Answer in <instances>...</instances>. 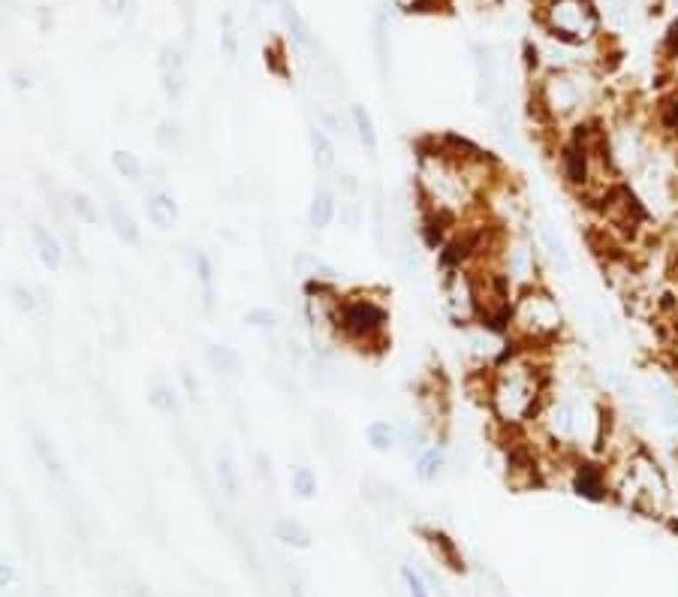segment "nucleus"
Returning a JSON list of instances; mask_svg holds the SVG:
<instances>
[{
    "instance_id": "1",
    "label": "nucleus",
    "mask_w": 678,
    "mask_h": 597,
    "mask_svg": "<svg viewBox=\"0 0 678 597\" xmlns=\"http://www.w3.org/2000/svg\"><path fill=\"white\" fill-rule=\"evenodd\" d=\"M552 386V351L519 347L504 356L482 380V405L497 434L531 429Z\"/></svg>"
},
{
    "instance_id": "2",
    "label": "nucleus",
    "mask_w": 678,
    "mask_h": 597,
    "mask_svg": "<svg viewBox=\"0 0 678 597\" xmlns=\"http://www.w3.org/2000/svg\"><path fill=\"white\" fill-rule=\"evenodd\" d=\"M600 106V79L588 67L545 69L531 91V112L540 130L558 136L582 121H594Z\"/></svg>"
},
{
    "instance_id": "3",
    "label": "nucleus",
    "mask_w": 678,
    "mask_h": 597,
    "mask_svg": "<svg viewBox=\"0 0 678 597\" xmlns=\"http://www.w3.org/2000/svg\"><path fill=\"white\" fill-rule=\"evenodd\" d=\"M603 468L609 477V498L615 504L658 522L673 513V483L666 477V468L645 444L630 449L621 459L603 462Z\"/></svg>"
},
{
    "instance_id": "4",
    "label": "nucleus",
    "mask_w": 678,
    "mask_h": 597,
    "mask_svg": "<svg viewBox=\"0 0 678 597\" xmlns=\"http://www.w3.org/2000/svg\"><path fill=\"white\" fill-rule=\"evenodd\" d=\"M506 332L513 344L534 351H555L567 332V311L545 284L528 286L513 296Z\"/></svg>"
},
{
    "instance_id": "5",
    "label": "nucleus",
    "mask_w": 678,
    "mask_h": 597,
    "mask_svg": "<svg viewBox=\"0 0 678 597\" xmlns=\"http://www.w3.org/2000/svg\"><path fill=\"white\" fill-rule=\"evenodd\" d=\"M389 305L380 290H344L335 311V338L338 344L353 347L359 353L377 356L386 351L389 341Z\"/></svg>"
},
{
    "instance_id": "6",
    "label": "nucleus",
    "mask_w": 678,
    "mask_h": 597,
    "mask_svg": "<svg viewBox=\"0 0 678 597\" xmlns=\"http://www.w3.org/2000/svg\"><path fill=\"white\" fill-rule=\"evenodd\" d=\"M495 269L506 278L513 293L528 290V286L543 284V251L537 245L534 232L521 230H504L492 254Z\"/></svg>"
},
{
    "instance_id": "7",
    "label": "nucleus",
    "mask_w": 678,
    "mask_h": 597,
    "mask_svg": "<svg viewBox=\"0 0 678 597\" xmlns=\"http://www.w3.org/2000/svg\"><path fill=\"white\" fill-rule=\"evenodd\" d=\"M540 19L558 43L591 45L600 36V12L594 0H543Z\"/></svg>"
},
{
    "instance_id": "8",
    "label": "nucleus",
    "mask_w": 678,
    "mask_h": 597,
    "mask_svg": "<svg viewBox=\"0 0 678 597\" xmlns=\"http://www.w3.org/2000/svg\"><path fill=\"white\" fill-rule=\"evenodd\" d=\"M440 305L452 326L467 329L480 323V290H477V271L471 266H456L440 271Z\"/></svg>"
},
{
    "instance_id": "9",
    "label": "nucleus",
    "mask_w": 678,
    "mask_h": 597,
    "mask_svg": "<svg viewBox=\"0 0 678 597\" xmlns=\"http://www.w3.org/2000/svg\"><path fill=\"white\" fill-rule=\"evenodd\" d=\"M606 149H609L615 173L621 178L636 175L654 157L651 130H645L636 121H618L612 130H606Z\"/></svg>"
},
{
    "instance_id": "10",
    "label": "nucleus",
    "mask_w": 678,
    "mask_h": 597,
    "mask_svg": "<svg viewBox=\"0 0 678 597\" xmlns=\"http://www.w3.org/2000/svg\"><path fill=\"white\" fill-rule=\"evenodd\" d=\"M645 401L651 416H658L660 429L678 434V377L673 371L651 368L645 375Z\"/></svg>"
},
{
    "instance_id": "11",
    "label": "nucleus",
    "mask_w": 678,
    "mask_h": 597,
    "mask_svg": "<svg viewBox=\"0 0 678 597\" xmlns=\"http://www.w3.org/2000/svg\"><path fill=\"white\" fill-rule=\"evenodd\" d=\"M534 238H537V245H540V251H543V260H549L552 269H555L564 281H570L573 278V257H570V251H567V242L561 238L558 227L549 221V217H537L534 221Z\"/></svg>"
},
{
    "instance_id": "12",
    "label": "nucleus",
    "mask_w": 678,
    "mask_h": 597,
    "mask_svg": "<svg viewBox=\"0 0 678 597\" xmlns=\"http://www.w3.org/2000/svg\"><path fill=\"white\" fill-rule=\"evenodd\" d=\"M449 449L443 440H432L428 447L419 449L416 456H413V477L419 480L423 486H434L438 480L447 477L449 471Z\"/></svg>"
},
{
    "instance_id": "13",
    "label": "nucleus",
    "mask_w": 678,
    "mask_h": 597,
    "mask_svg": "<svg viewBox=\"0 0 678 597\" xmlns=\"http://www.w3.org/2000/svg\"><path fill=\"white\" fill-rule=\"evenodd\" d=\"M290 269L295 281L302 284H341V271L314 251H295Z\"/></svg>"
},
{
    "instance_id": "14",
    "label": "nucleus",
    "mask_w": 678,
    "mask_h": 597,
    "mask_svg": "<svg viewBox=\"0 0 678 597\" xmlns=\"http://www.w3.org/2000/svg\"><path fill=\"white\" fill-rule=\"evenodd\" d=\"M160 85H163V94L166 100L178 103L187 88V69H184V54L178 45H163L160 49Z\"/></svg>"
},
{
    "instance_id": "15",
    "label": "nucleus",
    "mask_w": 678,
    "mask_h": 597,
    "mask_svg": "<svg viewBox=\"0 0 678 597\" xmlns=\"http://www.w3.org/2000/svg\"><path fill=\"white\" fill-rule=\"evenodd\" d=\"M338 190H335L332 182H319L314 188V197H311V206H308V227L314 232H326L338 221Z\"/></svg>"
},
{
    "instance_id": "16",
    "label": "nucleus",
    "mask_w": 678,
    "mask_h": 597,
    "mask_svg": "<svg viewBox=\"0 0 678 597\" xmlns=\"http://www.w3.org/2000/svg\"><path fill=\"white\" fill-rule=\"evenodd\" d=\"M190 266H193V275H197V284H199L202 311L208 317H214L217 314V266H214L212 254L197 247L190 257Z\"/></svg>"
},
{
    "instance_id": "17",
    "label": "nucleus",
    "mask_w": 678,
    "mask_h": 597,
    "mask_svg": "<svg viewBox=\"0 0 678 597\" xmlns=\"http://www.w3.org/2000/svg\"><path fill=\"white\" fill-rule=\"evenodd\" d=\"M30 238H34V251L40 262L49 271H61L67 262V245L61 242V236L54 230H49L45 223H30Z\"/></svg>"
},
{
    "instance_id": "18",
    "label": "nucleus",
    "mask_w": 678,
    "mask_h": 597,
    "mask_svg": "<svg viewBox=\"0 0 678 597\" xmlns=\"http://www.w3.org/2000/svg\"><path fill=\"white\" fill-rule=\"evenodd\" d=\"M145 214H148V221H151V227H157L160 232L175 230L178 217H182L175 197L169 190H163V188H154V190L145 193Z\"/></svg>"
},
{
    "instance_id": "19",
    "label": "nucleus",
    "mask_w": 678,
    "mask_h": 597,
    "mask_svg": "<svg viewBox=\"0 0 678 597\" xmlns=\"http://www.w3.org/2000/svg\"><path fill=\"white\" fill-rule=\"evenodd\" d=\"M278 6H280V19H284L287 30H290V40L295 45V52L299 54H317L319 40L314 36V30H311L308 21L302 19V12L293 6V0H278Z\"/></svg>"
},
{
    "instance_id": "20",
    "label": "nucleus",
    "mask_w": 678,
    "mask_h": 597,
    "mask_svg": "<svg viewBox=\"0 0 678 597\" xmlns=\"http://www.w3.org/2000/svg\"><path fill=\"white\" fill-rule=\"evenodd\" d=\"M202 359H206V366L223 380H236L245 375V359H241V353L230 344H217V341L214 344H206Z\"/></svg>"
},
{
    "instance_id": "21",
    "label": "nucleus",
    "mask_w": 678,
    "mask_h": 597,
    "mask_svg": "<svg viewBox=\"0 0 678 597\" xmlns=\"http://www.w3.org/2000/svg\"><path fill=\"white\" fill-rule=\"evenodd\" d=\"M308 142H311V157H314V169L319 175L329 178L335 169H338V145H335V139L314 121L308 127Z\"/></svg>"
},
{
    "instance_id": "22",
    "label": "nucleus",
    "mask_w": 678,
    "mask_h": 597,
    "mask_svg": "<svg viewBox=\"0 0 678 597\" xmlns=\"http://www.w3.org/2000/svg\"><path fill=\"white\" fill-rule=\"evenodd\" d=\"M106 221H109V227H112L115 236H118L121 245L142 247V230H139L136 217L127 212V206H124L121 199H109L106 203Z\"/></svg>"
},
{
    "instance_id": "23",
    "label": "nucleus",
    "mask_w": 678,
    "mask_h": 597,
    "mask_svg": "<svg viewBox=\"0 0 678 597\" xmlns=\"http://www.w3.org/2000/svg\"><path fill=\"white\" fill-rule=\"evenodd\" d=\"M30 449H34L36 462L43 464V471L49 474L52 480H58V483H67V464H64V456H61V449L54 447L52 438H45L43 432L30 434Z\"/></svg>"
},
{
    "instance_id": "24",
    "label": "nucleus",
    "mask_w": 678,
    "mask_h": 597,
    "mask_svg": "<svg viewBox=\"0 0 678 597\" xmlns=\"http://www.w3.org/2000/svg\"><path fill=\"white\" fill-rule=\"evenodd\" d=\"M654 136L678 142V82L654 106Z\"/></svg>"
},
{
    "instance_id": "25",
    "label": "nucleus",
    "mask_w": 678,
    "mask_h": 597,
    "mask_svg": "<svg viewBox=\"0 0 678 597\" xmlns=\"http://www.w3.org/2000/svg\"><path fill=\"white\" fill-rule=\"evenodd\" d=\"M365 444L377 456L395 453V449H399V425L392 420H371L365 425Z\"/></svg>"
},
{
    "instance_id": "26",
    "label": "nucleus",
    "mask_w": 678,
    "mask_h": 597,
    "mask_svg": "<svg viewBox=\"0 0 678 597\" xmlns=\"http://www.w3.org/2000/svg\"><path fill=\"white\" fill-rule=\"evenodd\" d=\"M389 221H392V217H389L386 193L380 188H374V193H371V238L380 254H386V247H389Z\"/></svg>"
},
{
    "instance_id": "27",
    "label": "nucleus",
    "mask_w": 678,
    "mask_h": 597,
    "mask_svg": "<svg viewBox=\"0 0 678 597\" xmlns=\"http://www.w3.org/2000/svg\"><path fill=\"white\" fill-rule=\"evenodd\" d=\"M350 121H353L356 142H359L362 149L374 157V154H377V145H380V136H377V124H374L371 112L365 106L353 103V106H350Z\"/></svg>"
},
{
    "instance_id": "28",
    "label": "nucleus",
    "mask_w": 678,
    "mask_h": 597,
    "mask_svg": "<svg viewBox=\"0 0 678 597\" xmlns=\"http://www.w3.org/2000/svg\"><path fill=\"white\" fill-rule=\"evenodd\" d=\"M109 163H112L115 175L124 178L130 184H142L145 182V163L139 160V154L127 151V149H115L109 154Z\"/></svg>"
},
{
    "instance_id": "29",
    "label": "nucleus",
    "mask_w": 678,
    "mask_h": 597,
    "mask_svg": "<svg viewBox=\"0 0 678 597\" xmlns=\"http://www.w3.org/2000/svg\"><path fill=\"white\" fill-rule=\"evenodd\" d=\"M214 477H217V488L226 501H238L241 498V471L238 464L230 459V456H221L214 464Z\"/></svg>"
},
{
    "instance_id": "30",
    "label": "nucleus",
    "mask_w": 678,
    "mask_h": 597,
    "mask_svg": "<svg viewBox=\"0 0 678 597\" xmlns=\"http://www.w3.org/2000/svg\"><path fill=\"white\" fill-rule=\"evenodd\" d=\"M371 43H374V58H377V73H380V79L389 82V58H392V49H389V19H386L383 12H380L377 21H374Z\"/></svg>"
},
{
    "instance_id": "31",
    "label": "nucleus",
    "mask_w": 678,
    "mask_h": 597,
    "mask_svg": "<svg viewBox=\"0 0 678 597\" xmlns=\"http://www.w3.org/2000/svg\"><path fill=\"white\" fill-rule=\"evenodd\" d=\"M271 534H275L278 543H284L290 549H311V531L302 522H295V519H278L271 525Z\"/></svg>"
},
{
    "instance_id": "32",
    "label": "nucleus",
    "mask_w": 678,
    "mask_h": 597,
    "mask_svg": "<svg viewBox=\"0 0 678 597\" xmlns=\"http://www.w3.org/2000/svg\"><path fill=\"white\" fill-rule=\"evenodd\" d=\"M423 537H425V543H428V546H432L434 558H440V561L447 564V568H452V570H464V561H462V555H458L456 543H452V540L447 537V534L423 528Z\"/></svg>"
},
{
    "instance_id": "33",
    "label": "nucleus",
    "mask_w": 678,
    "mask_h": 597,
    "mask_svg": "<svg viewBox=\"0 0 678 597\" xmlns=\"http://www.w3.org/2000/svg\"><path fill=\"white\" fill-rule=\"evenodd\" d=\"M148 401H151V407L163 416L182 414V399H178V390L173 383H163V380L160 383H154L151 390H148Z\"/></svg>"
},
{
    "instance_id": "34",
    "label": "nucleus",
    "mask_w": 678,
    "mask_h": 597,
    "mask_svg": "<svg viewBox=\"0 0 678 597\" xmlns=\"http://www.w3.org/2000/svg\"><path fill=\"white\" fill-rule=\"evenodd\" d=\"M280 314L275 311V308L269 305H254L245 311V326L247 329H256V332H266V335H278L280 332Z\"/></svg>"
},
{
    "instance_id": "35",
    "label": "nucleus",
    "mask_w": 678,
    "mask_h": 597,
    "mask_svg": "<svg viewBox=\"0 0 678 597\" xmlns=\"http://www.w3.org/2000/svg\"><path fill=\"white\" fill-rule=\"evenodd\" d=\"M317 124L332 139L335 136H341V139L353 136V121H350V115H344L341 109H317Z\"/></svg>"
},
{
    "instance_id": "36",
    "label": "nucleus",
    "mask_w": 678,
    "mask_h": 597,
    "mask_svg": "<svg viewBox=\"0 0 678 597\" xmlns=\"http://www.w3.org/2000/svg\"><path fill=\"white\" fill-rule=\"evenodd\" d=\"M67 206H69V214H73L76 221L88 223V227H97V223H100V206L93 203L88 193L69 190V193H67Z\"/></svg>"
},
{
    "instance_id": "37",
    "label": "nucleus",
    "mask_w": 678,
    "mask_h": 597,
    "mask_svg": "<svg viewBox=\"0 0 678 597\" xmlns=\"http://www.w3.org/2000/svg\"><path fill=\"white\" fill-rule=\"evenodd\" d=\"M290 488L295 498L302 501H314L317 492H319V483H317V474L314 468H308V464H295L293 474H290Z\"/></svg>"
},
{
    "instance_id": "38",
    "label": "nucleus",
    "mask_w": 678,
    "mask_h": 597,
    "mask_svg": "<svg viewBox=\"0 0 678 597\" xmlns=\"http://www.w3.org/2000/svg\"><path fill=\"white\" fill-rule=\"evenodd\" d=\"M10 299H12L15 311H21V314H36V308L43 305L40 293H36L34 286H28V284H12L10 286Z\"/></svg>"
},
{
    "instance_id": "39",
    "label": "nucleus",
    "mask_w": 678,
    "mask_h": 597,
    "mask_svg": "<svg viewBox=\"0 0 678 597\" xmlns=\"http://www.w3.org/2000/svg\"><path fill=\"white\" fill-rule=\"evenodd\" d=\"M338 217H341V227L347 232H356L365 223V212H362V203L359 199H350V197H341L338 203Z\"/></svg>"
},
{
    "instance_id": "40",
    "label": "nucleus",
    "mask_w": 678,
    "mask_h": 597,
    "mask_svg": "<svg viewBox=\"0 0 678 597\" xmlns=\"http://www.w3.org/2000/svg\"><path fill=\"white\" fill-rule=\"evenodd\" d=\"M401 579H404V588H408V597H432V583L423 577V570L404 564Z\"/></svg>"
},
{
    "instance_id": "41",
    "label": "nucleus",
    "mask_w": 678,
    "mask_h": 597,
    "mask_svg": "<svg viewBox=\"0 0 678 597\" xmlns=\"http://www.w3.org/2000/svg\"><path fill=\"white\" fill-rule=\"evenodd\" d=\"M154 142H157L163 151H178L182 149V127H178L175 121H160L157 130H154Z\"/></svg>"
},
{
    "instance_id": "42",
    "label": "nucleus",
    "mask_w": 678,
    "mask_h": 597,
    "mask_svg": "<svg viewBox=\"0 0 678 597\" xmlns=\"http://www.w3.org/2000/svg\"><path fill=\"white\" fill-rule=\"evenodd\" d=\"M221 49H223V54H226V61H236V58H238V34L232 30V15H223Z\"/></svg>"
},
{
    "instance_id": "43",
    "label": "nucleus",
    "mask_w": 678,
    "mask_h": 597,
    "mask_svg": "<svg viewBox=\"0 0 678 597\" xmlns=\"http://www.w3.org/2000/svg\"><path fill=\"white\" fill-rule=\"evenodd\" d=\"M666 362H669V371L678 377V323L673 326V335H669V344H666Z\"/></svg>"
},
{
    "instance_id": "44",
    "label": "nucleus",
    "mask_w": 678,
    "mask_h": 597,
    "mask_svg": "<svg viewBox=\"0 0 678 597\" xmlns=\"http://www.w3.org/2000/svg\"><path fill=\"white\" fill-rule=\"evenodd\" d=\"M666 58L678 67V19L673 21V28H669L666 34Z\"/></svg>"
},
{
    "instance_id": "45",
    "label": "nucleus",
    "mask_w": 678,
    "mask_h": 597,
    "mask_svg": "<svg viewBox=\"0 0 678 597\" xmlns=\"http://www.w3.org/2000/svg\"><path fill=\"white\" fill-rule=\"evenodd\" d=\"M103 4V10L109 12V15H124L133 6V0H100Z\"/></svg>"
},
{
    "instance_id": "46",
    "label": "nucleus",
    "mask_w": 678,
    "mask_h": 597,
    "mask_svg": "<svg viewBox=\"0 0 678 597\" xmlns=\"http://www.w3.org/2000/svg\"><path fill=\"white\" fill-rule=\"evenodd\" d=\"M395 6H399L401 12H419V10H425L432 0H392Z\"/></svg>"
},
{
    "instance_id": "47",
    "label": "nucleus",
    "mask_w": 678,
    "mask_h": 597,
    "mask_svg": "<svg viewBox=\"0 0 678 597\" xmlns=\"http://www.w3.org/2000/svg\"><path fill=\"white\" fill-rule=\"evenodd\" d=\"M15 579V570L12 564H0V588H6Z\"/></svg>"
},
{
    "instance_id": "48",
    "label": "nucleus",
    "mask_w": 678,
    "mask_h": 597,
    "mask_svg": "<svg viewBox=\"0 0 678 597\" xmlns=\"http://www.w3.org/2000/svg\"><path fill=\"white\" fill-rule=\"evenodd\" d=\"M12 85L19 91H28L30 88V76H25V73H12Z\"/></svg>"
}]
</instances>
